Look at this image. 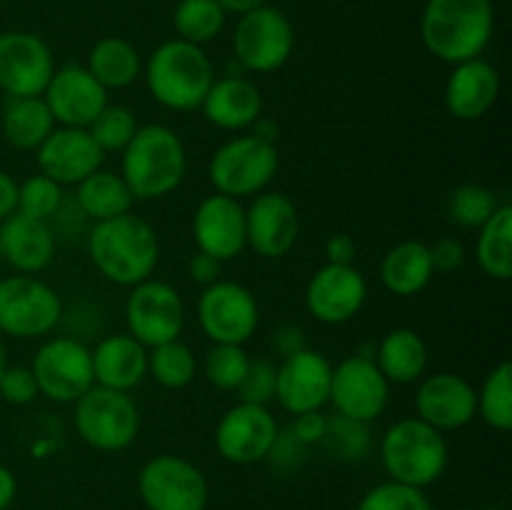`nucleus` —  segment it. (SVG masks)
Here are the masks:
<instances>
[{
	"mask_svg": "<svg viewBox=\"0 0 512 510\" xmlns=\"http://www.w3.org/2000/svg\"><path fill=\"white\" fill-rule=\"evenodd\" d=\"M38 393L53 403H75L95 385L90 348L70 335L45 340L30 365Z\"/></svg>",
	"mask_w": 512,
	"mask_h": 510,
	"instance_id": "9b49d317",
	"label": "nucleus"
},
{
	"mask_svg": "<svg viewBox=\"0 0 512 510\" xmlns=\"http://www.w3.org/2000/svg\"><path fill=\"white\" fill-rule=\"evenodd\" d=\"M0 263H3V250H0Z\"/></svg>",
	"mask_w": 512,
	"mask_h": 510,
	"instance_id": "6e6d98bb",
	"label": "nucleus"
},
{
	"mask_svg": "<svg viewBox=\"0 0 512 510\" xmlns=\"http://www.w3.org/2000/svg\"><path fill=\"white\" fill-rule=\"evenodd\" d=\"M500 95V75L493 63L483 58L453 65L445 85V108L455 120H480L493 110Z\"/></svg>",
	"mask_w": 512,
	"mask_h": 510,
	"instance_id": "b1692460",
	"label": "nucleus"
},
{
	"mask_svg": "<svg viewBox=\"0 0 512 510\" xmlns=\"http://www.w3.org/2000/svg\"><path fill=\"white\" fill-rule=\"evenodd\" d=\"M368 283L355 265L325 263L305 288V308L318 323L343 325L363 310Z\"/></svg>",
	"mask_w": 512,
	"mask_h": 510,
	"instance_id": "a211bd4d",
	"label": "nucleus"
},
{
	"mask_svg": "<svg viewBox=\"0 0 512 510\" xmlns=\"http://www.w3.org/2000/svg\"><path fill=\"white\" fill-rule=\"evenodd\" d=\"M53 73V50L40 35L25 30L0 33V90L8 98L43 95Z\"/></svg>",
	"mask_w": 512,
	"mask_h": 510,
	"instance_id": "2eb2a0df",
	"label": "nucleus"
},
{
	"mask_svg": "<svg viewBox=\"0 0 512 510\" xmlns=\"http://www.w3.org/2000/svg\"><path fill=\"white\" fill-rule=\"evenodd\" d=\"M88 253L105 280L123 288L153 278L160 260L158 233L148 220L133 213L93 223L88 233Z\"/></svg>",
	"mask_w": 512,
	"mask_h": 510,
	"instance_id": "f257e3e1",
	"label": "nucleus"
},
{
	"mask_svg": "<svg viewBox=\"0 0 512 510\" xmlns=\"http://www.w3.org/2000/svg\"><path fill=\"white\" fill-rule=\"evenodd\" d=\"M138 493L148 510H205L208 480L180 455H155L140 468Z\"/></svg>",
	"mask_w": 512,
	"mask_h": 510,
	"instance_id": "f8f14e48",
	"label": "nucleus"
},
{
	"mask_svg": "<svg viewBox=\"0 0 512 510\" xmlns=\"http://www.w3.org/2000/svg\"><path fill=\"white\" fill-rule=\"evenodd\" d=\"M280 428L268 405L235 403L223 413L215 428V448L228 463H260L273 450Z\"/></svg>",
	"mask_w": 512,
	"mask_h": 510,
	"instance_id": "dca6fc26",
	"label": "nucleus"
},
{
	"mask_svg": "<svg viewBox=\"0 0 512 510\" xmlns=\"http://www.w3.org/2000/svg\"><path fill=\"white\" fill-rule=\"evenodd\" d=\"M193 240L200 253L225 263L248 248L245 243V208L230 195H208L193 213Z\"/></svg>",
	"mask_w": 512,
	"mask_h": 510,
	"instance_id": "4be33fe9",
	"label": "nucleus"
},
{
	"mask_svg": "<svg viewBox=\"0 0 512 510\" xmlns=\"http://www.w3.org/2000/svg\"><path fill=\"white\" fill-rule=\"evenodd\" d=\"M95 385L130 393L148 378V348L140 345L133 335L115 333L100 340L93 350Z\"/></svg>",
	"mask_w": 512,
	"mask_h": 510,
	"instance_id": "a878e982",
	"label": "nucleus"
},
{
	"mask_svg": "<svg viewBox=\"0 0 512 510\" xmlns=\"http://www.w3.org/2000/svg\"><path fill=\"white\" fill-rule=\"evenodd\" d=\"M475 403H478V390L470 380L455 373H433L420 378L415 393L418 418L440 433L465 428L475 418Z\"/></svg>",
	"mask_w": 512,
	"mask_h": 510,
	"instance_id": "5701e85b",
	"label": "nucleus"
},
{
	"mask_svg": "<svg viewBox=\"0 0 512 510\" xmlns=\"http://www.w3.org/2000/svg\"><path fill=\"white\" fill-rule=\"evenodd\" d=\"M120 155V175L135 200L165 198L180 188L188 173L183 140L168 125H140Z\"/></svg>",
	"mask_w": 512,
	"mask_h": 510,
	"instance_id": "7ed1b4c3",
	"label": "nucleus"
},
{
	"mask_svg": "<svg viewBox=\"0 0 512 510\" xmlns=\"http://www.w3.org/2000/svg\"><path fill=\"white\" fill-rule=\"evenodd\" d=\"M18 210V180L0 170V223Z\"/></svg>",
	"mask_w": 512,
	"mask_h": 510,
	"instance_id": "3c124183",
	"label": "nucleus"
},
{
	"mask_svg": "<svg viewBox=\"0 0 512 510\" xmlns=\"http://www.w3.org/2000/svg\"><path fill=\"white\" fill-rule=\"evenodd\" d=\"M0 125H3L5 140L18 150H38L43 140L58 128L43 95L8 98Z\"/></svg>",
	"mask_w": 512,
	"mask_h": 510,
	"instance_id": "2f4dec72",
	"label": "nucleus"
},
{
	"mask_svg": "<svg viewBox=\"0 0 512 510\" xmlns=\"http://www.w3.org/2000/svg\"><path fill=\"white\" fill-rule=\"evenodd\" d=\"M493 28V0H428L420 18L425 50L448 65L480 58Z\"/></svg>",
	"mask_w": 512,
	"mask_h": 510,
	"instance_id": "f03ea898",
	"label": "nucleus"
},
{
	"mask_svg": "<svg viewBox=\"0 0 512 510\" xmlns=\"http://www.w3.org/2000/svg\"><path fill=\"white\" fill-rule=\"evenodd\" d=\"M248 365L250 355L243 345L213 343V348L205 353L203 373L213 388L223 390V393H235L248 373Z\"/></svg>",
	"mask_w": 512,
	"mask_h": 510,
	"instance_id": "4c0bfd02",
	"label": "nucleus"
},
{
	"mask_svg": "<svg viewBox=\"0 0 512 510\" xmlns=\"http://www.w3.org/2000/svg\"><path fill=\"white\" fill-rule=\"evenodd\" d=\"M355 253H358V245H355V240L345 233L330 235L328 243H325V258H328V263L353 265Z\"/></svg>",
	"mask_w": 512,
	"mask_h": 510,
	"instance_id": "09e8293b",
	"label": "nucleus"
},
{
	"mask_svg": "<svg viewBox=\"0 0 512 510\" xmlns=\"http://www.w3.org/2000/svg\"><path fill=\"white\" fill-rule=\"evenodd\" d=\"M75 203H78L80 213L85 218L100 223V220L130 213L135 198L128 185H125L123 175L100 168L93 175H88L83 183L75 185Z\"/></svg>",
	"mask_w": 512,
	"mask_h": 510,
	"instance_id": "c756f323",
	"label": "nucleus"
},
{
	"mask_svg": "<svg viewBox=\"0 0 512 510\" xmlns=\"http://www.w3.org/2000/svg\"><path fill=\"white\" fill-rule=\"evenodd\" d=\"M280 168V155L275 143L258 135H238L220 145L208 163V178L215 193L230 198H253L268 190Z\"/></svg>",
	"mask_w": 512,
	"mask_h": 510,
	"instance_id": "0eeeda50",
	"label": "nucleus"
},
{
	"mask_svg": "<svg viewBox=\"0 0 512 510\" xmlns=\"http://www.w3.org/2000/svg\"><path fill=\"white\" fill-rule=\"evenodd\" d=\"M325 428H328V415H323V410H310V413L295 415L290 433L308 448V445H320Z\"/></svg>",
	"mask_w": 512,
	"mask_h": 510,
	"instance_id": "49530a36",
	"label": "nucleus"
},
{
	"mask_svg": "<svg viewBox=\"0 0 512 510\" xmlns=\"http://www.w3.org/2000/svg\"><path fill=\"white\" fill-rule=\"evenodd\" d=\"M125 325L145 348L180 340L185 328L183 295L165 280L148 278L133 285L125 300Z\"/></svg>",
	"mask_w": 512,
	"mask_h": 510,
	"instance_id": "9d476101",
	"label": "nucleus"
},
{
	"mask_svg": "<svg viewBox=\"0 0 512 510\" xmlns=\"http://www.w3.org/2000/svg\"><path fill=\"white\" fill-rule=\"evenodd\" d=\"M85 68L105 90H123L140 78L143 63L138 48L130 40L108 35L90 48Z\"/></svg>",
	"mask_w": 512,
	"mask_h": 510,
	"instance_id": "7c9ffc66",
	"label": "nucleus"
},
{
	"mask_svg": "<svg viewBox=\"0 0 512 510\" xmlns=\"http://www.w3.org/2000/svg\"><path fill=\"white\" fill-rule=\"evenodd\" d=\"M73 405L75 433L93 450L118 453L138 438L140 410L130 393L93 385Z\"/></svg>",
	"mask_w": 512,
	"mask_h": 510,
	"instance_id": "423d86ee",
	"label": "nucleus"
},
{
	"mask_svg": "<svg viewBox=\"0 0 512 510\" xmlns=\"http://www.w3.org/2000/svg\"><path fill=\"white\" fill-rule=\"evenodd\" d=\"M333 365L320 350L303 348L285 355L275 375V400L290 415L323 410L330 398Z\"/></svg>",
	"mask_w": 512,
	"mask_h": 510,
	"instance_id": "f3484780",
	"label": "nucleus"
},
{
	"mask_svg": "<svg viewBox=\"0 0 512 510\" xmlns=\"http://www.w3.org/2000/svg\"><path fill=\"white\" fill-rule=\"evenodd\" d=\"M380 460L395 483L428 488L448 468V440L418 415L403 418L385 430Z\"/></svg>",
	"mask_w": 512,
	"mask_h": 510,
	"instance_id": "39448f33",
	"label": "nucleus"
},
{
	"mask_svg": "<svg viewBox=\"0 0 512 510\" xmlns=\"http://www.w3.org/2000/svg\"><path fill=\"white\" fill-rule=\"evenodd\" d=\"M368 425L370 423H360V420H350L335 413L333 418H328V428H325L320 445L333 458L345 460V463H360L370 453Z\"/></svg>",
	"mask_w": 512,
	"mask_h": 510,
	"instance_id": "e433bc0d",
	"label": "nucleus"
},
{
	"mask_svg": "<svg viewBox=\"0 0 512 510\" xmlns=\"http://www.w3.org/2000/svg\"><path fill=\"white\" fill-rule=\"evenodd\" d=\"M45 105L55 123L65 128H88L108 105V90L90 75L85 65H63L43 90Z\"/></svg>",
	"mask_w": 512,
	"mask_h": 510,
	"instance_id": "aec40b11",
	"label": "nucleus"
},
{
	"mask_svg": "<svg viewBox=\"0 0 512 510\" xmlns=\"http://www.w3.org/2000/svg\"><path fill=\"white\" fill-rule=\"evenodd\" d=\"M275 375H278V363H273L265 355L250 358L248 373H245L243 383L235 393L240 395L243 403L253 405H268L275 400Z\"/></svg>",
	"mask_w": 512,
	"mask_h": 510,
	"instance_id": "37998d69",
	"label": "nucleus"
},
{
	"mask_svg": "<svg viewBox=\"0 0 512 510\" xmlns=\"http://www.w3.org/2000/svg\"><path fill=\"white\" fill-rule=\"evenodd\" d=\"M273 348L278 350L280 358H285V355L298 353V350L308 348V345H305L303 330H300L298 325L285 323V325H280L278 330H275V335H273Z\"/></svg>",
	"mask_w": 512,
	"mask_h": 510,
	"instance_id": "8fccbe9b",
	"label": "nucleus"
},
{
	"mask_svg": "<svg viewBox=\"0 0 512 510\" xmlns=\"http://www.w3.org/2000/svg\"><path fill=\"white\" fill-rule=\"evenodd\" d=\"M220 5H223L225 13H248V10L253 8H260V5H265V0H218Z\"/></svg>",
	"mask_w": 512,
	"mask_h": 510,
	"instance_id": "864d4df0",
	"label": "nucleus"
},
{
	"mask_svg": "<svg viewBox=\"0 0 512 510\" xmlns=\"http://www.w3.org/2000/svg\"><path fill=\"white\" fill-rule=\"evenodd\" d=\"M295 33L288 15L273 5H260L240 15L233 33V53L250 73H273L290 60Z\"/></svg>",
	"mask_w": 512,
	"mask_h": 510,
	"instance_id": "1a4fd4ad",
	"label": "nucleus"
},
{
	"mask_svg": "<svg viewBox=\"0 0 512 510\" xmlns=\"http://www.w3.org/2000/svg\"><path fill=\"white\" fill-rule=\"evenodd\" d=\"M335 413L360 423H373L390 403V383L373 358L363 353L340 360L330 378V398Z\"/></svg>",
	"mask_w": 512,
	"mask_h": 510,
	"instance_id": "4468645a",
	"label": "nucleus"
},
{
	"mask_svg": "<svg viewBox=\"0 0 512 510\" xmlns=\"http://www.w3.org/2000/svg\"><path fill=\"white\" fill-rule=\"evenodd\" d=\"M15 493H18V480H15L13 470L0 465V510H8L13 505Z\"/></svg>",
	"mask_w": 512,
	"mask_h": 510,
	"instance_id": "603ef678",
	"label": "nucleus"
},
{
	"mask_svg": "<svg viewBox=\"0 0 512 510\" xmlns=\"http://www.w3.org/2000/svg\"><path fill=\"white\" fill-rule=\"evenodd\" d=\"M5 368H8V348H5L3 335H0V375H3Z\"/></svg>",
	"mask_w": 512,
	"mask_h": 510,
	"instance_id": "5fc2aeb1",
	"label": "nucleus"
},
{
	"mask_svg": "<svg viewBox=\"0 0 512 510\" xmlns=\"http://www.w3.org/2000/svg\"><path fill=\"white\" fill-rule=\"evenodd\" d=\"M225 10L218 0H180L173 13L178 38L203 48L218 38L225 28Z\"/></svg>",
	"mask_w": 512,
	"mask_h": 510,
	"instance_id": "72a5a7b5",
	"label": "nucleus"
},
{
	"mask_svg": "<svg viewBox=\"0 0 512 510\" xmlns=\"http://www.w3.org/2000/svg\"><path fill=\"white\" fill-rule=\"evenodd\" d=\"M38 170L58 185H78L88 175L103 168L105 153L95 143L88 128H65L58 125L35 150Z\"/></svg>",
	"mask_w": 512,
	"mask_h": 510,
	"instance_id": "412c9836",
	"label": "nucleus"
},
{
	"mask_svg": "<svg viewBox=\"0 0 512 510\" xmlns=\"http://www.w3.org/2000/svg\"><path fill=\"white\" fill-rule=\"evenodd\" d=\"M63 198V185L45 178L43 173L30 175L23 183H18V213L28 215V218L48 223L50 218L60 213Z\"/></svg>",
	"mask_w": 512,
	"mask_h": 510,
	"instance_id": "a19ab883",
	"label": "nucleus"
},
{
	"mask_svg": "<svg viewBox=\"0 0 512 510\" xmlns=\"http://www.w3.org/2000/svg\"><path fill=\"white\" fill-rule=\"evenodd\" d=\"M478 245H475V258L480 270L493 280L508 283L512 278V208L508 203H500L498 210L488 218V223L480 225Z\"/></svg>",
	"mask_w": 512,
	"mask_h": 510,
	"instance_id": "473e14b6",
	"label": "nucleus"
},
{
	"mask_svg": "<svg viewBox=\"0 0 512 510\" xmlns=\"http://www.w3.org/2000/svg\"><path fill=\"white\" fill-rule=\"evenodd\" d=\"M435 268L430 248L420 240H403L385 253L380 263V280L398 298H413L423 293L433 280Z\"/></svg>",
	"mask_w": 512,
	"mask_h": 510,
	"instance_id": "c85d7f7f",
	"label": "nucleus"
},
{
	"mask_svg": "<svg viewBox=\"0 0 512 510\" xmlns=\"http://www.w3.org/2000/svg\"><path fill=\"white\" fill-rule=\"evenodd\" d=\"M475 415H480L485 425L500 433L512 428V365L508 360L495 365L480 385Z\"/></svg>",
	"mask_w": 512,
	"mask_h": 510,
	"instance_id": "f704fd0d",
	"label": "nucleus"
},
{
	"mask_svg": "<svg viewBox=\"0 0 512 510\" xmlns=\"http://www.w3.org/2000/svg\"><path fill=\"white\" fill-rule=\"evenodd\" d=\"M498 195L480 183H465L453 190L448 205V215L458 228H480L488 223L490 215L498 210Z\"/></svg>",
	"mask_w": 512,
	"mask_h": 510,
	"instance_id": "58836bf2",
	"label": "nucleus"
},
{
	"mask_svg": "<svg viewBox=\"0 0 512 510\" xmlns=\"http://www.w3.org/2000/svg\"><path fill=\"white\" fill-rule=\"evenodd\" d=\"M215 73L200 45L175 38L158 45L145 63V85L163 108L188 113L203 105Z\"/></svg>",
	"mask_w": 512,
	"mask_h": 510,
	"instance_id": "20e7f679",
	"label": "nucleus"
},
{
	"mask_svg": "<svg viewBox=\"0 0 512 510\" xmlns=\"http://www.w3.org/2000/svg\"><path fill=\"white\" fill-rule=\"evenodd\" d=\"M63 303L58 293L35 275L0 280V333L18 340L45 338L58 328Z\"/></svg>",
	"mask_w": 512,
	"mask_h": 510,
	"instance_id": "6e6552de",
	"label": "nucleus"
},
{
	"mask_svg": "<svg viewBox=\"0 0 512 510\" xmlns=\"http://www.w3.org/2000/svg\"><path fill=\"white\" fill-rule=\"evenodd\" d=\"M138 118L130 108L125 105H105L100 110L98 118L88 125V133L93 135L95 143L100 145L105 155L108 153H123L125 145L133 140V135L138 133Z\"/></svg>",
	"mask_w": 512,
	"mask_h": 510,
	"instance_id": "ea45409f",
	"label": "nucleus"
},
{
	"mask_svg": "<svg viewBox=\"0 0 512 510\" xmlns=\"http://www.w3.org/2000/svg\"><path fill=\"white\" fill-rule=\"evenodd\" d=\"M430 248V260H433L435 270H443V273H453L465 265V245L458 238H440L435 240Z\"/></svg>",
	"mask_w": 512,
	"mask_h": 510,
	"instance_id": "a18cd8bd",
	"label": "nucleus"
},
{
	"mask_svg": "<svg viewBox=\"0 0 512 510\" xmlns=\"http://www.w3.org/2000/svg\"><path fill=\"white\" fill-rule=\"evenodd\" d=\"M0 250L3 260L23 275H35L48 268L55 258V235L45 220L18 213L0 223Z\"/></svg>",
	"mask_w": 512,
	"mask_h": 510,
	"instance_id": "393cba45",
	"label": "nucleus"
},
{
	"mask_svg": "<svg viewBox=\"0 0 512 510\" xmlns=\"http://www.w3.org/2000/svg\"><path fill=\"white\" fill-rule=\"evenodd\" d=\"M300 235L298 208L288 195L263 190L245 208V243L260 258H283Z\"/></svg>",
	"mask_w": 512,
	"mask_h": 510,
	"instance_id": "6ab92c4d",
	"label": "nucleus"
},
{
	"mask_svg": "<svg viewBox=\"0 0 512 510\" xmlns=\"http://www.w3.org/2000/svg\"><path fill=\"white\" fill-rule=\"evenodd\" d=\"M358 510H433V505L423 488L388 480V483L368 490L358 503Z\"/></svg>",
	"mask_w": 512,
	"mask_h": 510,
	"instance_id": "79ce46f5",
	"label": "nucleus"
},
{
	"mask_svg": "<svg viewBox=\"0 0 512 510\" xmlns=\"http://www.w3.org/2000/svg\"><path fill=\"white\" fill-rule=\"evenodd\" d=\"M195 355L183 340L155 345L148 350V375H153L160 388L183 390L195 380Z\"/></svg>",
	"mask_w": 512,
	"mask_h": 510,
	"instance_id": "c9c22d12",
	"label": "nucleus"
},
{
	"mask_svg": "<svg viewBox=\"0 0 512 510\" xmlns=\"http://www.w3.org/2000/svg\"><path fill=\"white\" fill-rule=\"evenodd\" d=\"M198 325L210 343L245 345L260 325L258 300L235 280H215L198 298Z\"/></svg>",
	"mask_w": 512,
	"mask_h": 510,
	"instance_id": "ddd939ff",
	"label": "nucleus"
},
{
	"mask_svg": "<svg viewBox=\"0 0 512 510\" xmlns=\"http://www.w3.org/2000/svg\"><path fill=\"white\" fill-rule=\"evenodd\" d=\"M373 360L390 385H410L423 378L430 355L418 330L393 328L383 335Z\"/></svg>",
	"mask_w": 512,
	"mask_h": 510,
	"instance_id": "cd10ccee",
	"label": "nucleus"
},
{
	"mask_svg": "<svg viewBox=\"0 0 512 510\" xmlns=\"http://www.w3.org/2000/svg\"><path fill=\"white\" fill-rule=\"evenodd\" d=\"M220 270H223V263L215 260L213 255H205V253H195L188 263V273L190 278L195 280L198 285H213L215 280H220Z\"/></svg>",
	"mask_w": 512,
	"mask_h": 510,
	"instance_id": "de8ad7c7",
	"label": "nucleus"
},
{
	"mask_svg": "<svg viewBox=\"0 0 512 510\" xmlns=\"http://www.w3.org/2000/svg\"><path fill=\"white\" fill-rule=\"evenodd\" d=\"M205 120L220 130H248L263 113V95L253 80L243 75L213 80L203 105Z\"/></svg>",
	"mask_w": 512,
	"mask_h": 510,
	"instance_id": "bb28decb",
	"label": "nucleus"
},
{
	"mask_svg": "<svg viewBox=\"0 0 512 510\" xmlns=\"http://www.w3.org/2000/svg\"><path fill=\"white\" fill-rule=\"evenodd\" d=\"M38 383L33 370L25 365H8L0 375V398L8 405H28L38 398Z\"/></svg>",
	"mask_w": 512,
	"mask_h": 510,
	"instance_id": "c03bdc74",
	"label": "nucleus"
}]
</instances>
